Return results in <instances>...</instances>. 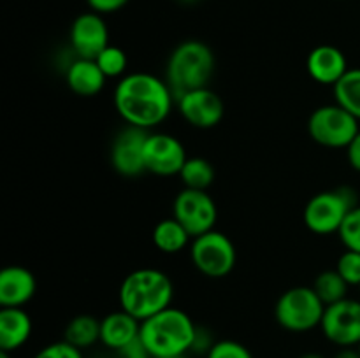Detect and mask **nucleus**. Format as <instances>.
Listing matches in <instances>:
<instances>
[{"mask_svg": "<svg viewBox=\"0 0 360 358\" xmlns=\"http://www.w3.org/2000/svg\"><path fill=\"white\" fill-rule=\"evenodd\" d=\"M112 102L127 125L151 130L169 118L176 97L165 79L150 72H132L118 81Z\"/></svg>", "mask_w": 360, "mask_h": 358, "instance_id": "1", "label": "nucleus"}, {"mask_svg": "<svg viewBox=\"0 0 360 358\" xmlns=\"http://www.w3.org/2000/svg\"><path fill=\"white\" fill-rule=\"evenodd\" d=\"M172 298V279L165 272L151 267H143L127 274L118 291L120 309L132 314L139 321L171 307Z\"/></svg>", "mask_w": 360, "mask_h": 358, "instance_id": "2", "label": "nucleus"}, {"mask_svg": "<svg viewBox=\"0 0 360 358\" xmlns=\"http://www.w3.org/2000/svg\"><path fill=\"white\" fill-rule=\"evenodd\" d=\"M197 325L185 311L167 307L141 321L139 337L155 357L190 353Z\"/></svg>", "mask_w": 360, "mask_h": 358, "instance_id": "3", "label": "nucleus"}, {"mask_svg": "<svg viewBox=\"0 0 360 358\" xmlns=\"http://www.w3.org/2000/svg\"><path fill=\"white\" fill-rule=\"evenodd\" d=\"M214 74V55L204 42L190 39L172 49L165 69V81L174 97L206 88Z\"/></svg>", "mask_w": 360, "mask_h": 358, "instance_id": "4", "label": "nucleus"}, {"mask_svg": "<svg viewBox=\"0 0 360 358\" xmlns=\"http://www.w3.org/2000/svg\"><path fill=\"white\" fill-rule=\"evenodd\" d=\"M355 206H359L357 193L350 186L326 190L308 200L302 221L308 230L316 235L338 234L345 218Z\"/></svg>", "mask_w": 360, "mask_h": 358, "instance_id": "5", "label": "nucleus"}, {"mask_svg": "<svg viewBox=\"0 0 360 358\" xmlns=\"http://www.w3.org/2000/svg\"><path fill=\"white\" fill-rule=\"evenodd\" d=\"M326 304L320 300L313 286H294L280 295L274 305V318L281 329L304 333L320 326Z\"/></svg>", "mask_w": 360, "mask_h": 358, "instance_id": "6", "label": "nucleus"}, {"mask_svg": "<svg viewBox=\"0 0 360 358\" xmlns=\"http://www.w3.org/2000/svg\"><path fill=\"white\" fill-rule=\"evenodd\" d=\"M309 137L316 144L330 150H347L348 144L360 132L359 119L354 114L334 104L320 105L308 119Z\"/></svg>", "mask_w": 360, "mask_h": 358, "instance_id": "7", "label": "nucleus"}, {"mask_svg": "<svg viewBox=\"0 0 360 358\" xmlns=\"http://www.w3.org/2000/svg\"><path fill=\"white\" fill-rule=\"evenodd\" d=\"M190 260L202 276L220 279L234 270L238 253L234 242L224 232L211 230L192 239Z\"/></svg>", "mask_w": 360, "mask_h": 358, "instance_id": "8", "label": "nucleus"}, {"mask_svg": "<svg viewBox=\"0 0 360 358\" xmlns=\"http://www.w3.org/2000/svg\"><path fill=\"white\" fill-rule=\"evenodd\" d=\"M172 218H176L193 239L214 230L218 207L207 190L183 188L172 202Z\"/></svg>", "mask_w": 360, "mask_h": 358, "instance_id": "9", "label": "nucleus"}, {"mask_svg": "<svg viewBox=\"0 0 360 358\" xmlns=\"http://www.w3.org/2000/svg\"><path fill=\"white\" fill-rule=\"evenodd\" d=\"M322 333L329 343L340 347H355L360 344V300L343 298L336 304L326 305Z\"/></svg>", "mask_w": 360, "mask_h": 358, "instance_id": "10", "label": "nucleus"}, {"mask_svg": "<svg viewBox=\"0 0 360 358\" xmlns=\"http://www.w3.org/2000/svg\"><path fill=\"white\" fill-rule=\"evenodd\" d=\"M188 160L185 146L178 137L164 132H150L144 144V168L155 175H178Z\"/></svg>", "mask_w": 360, "mask_h": 358, "instance_id": "11", "label": "nucleus"}, {"mask_svg": "<svg viewBox=\"0 0 360 358\" xmlns=\"http://www.w3.org/2000/svg\"><path fill=\"white\" fill-rule=\"evenodd\" d=\"M176 105L181 118L188 125L200 130L217 126L225 114L224 100L210 86L186 91L181 97L176 98Z\"/></svg>", "mask_w": 360, "mask_h": 358, "instance_id": "12", "label": "nucleus"}, {"mask_svg": "<svg viewBox=\"0 0 360 358\" xmlns=\"http://www.w3.org/2000/svg\"><path fill=\"white\" fill-rule=\"evenodd\" d=\"M150 130L137 128L127 125L120 130L111 146V165L120 175L137 178L144 168V144H146Z\"/></svg>", "mask_w": 360, "mask_h": 358, "instance_id": "13", "label": "nucleus"}, {"mask_svg": "<svg viewBox=\"0 0 360 358\" xmlns=\"http://www.w3.org/2000/svg\"><path fill=\"white\" fill-rule=\"evenodd\" d=\"M69 42L77 58H97L109 46V30L102 14L94 11L79 14L70 25Z\"/></svg>", "mask_w": 360, "mask_h": 358, "instance_id": "14", "label": "nucleus"}, {"mask_svg": "<svg viewBox=\"0 0 360 358\" xmlns=\"http://www.w3.org/2000/svg\"><path fill=\"white\" fill-rule=\"evenodd\" d=\"M306 69L313 81L326 86H334L347 74L348 62L340 48L330 44L316 46L306 60Z\"/></svg>", "mask_w": 360, "mask_h": 358, "instance_id": "15", "label": "nucleus"}, {"mask_svg": "<svg viewBox=\"0 0 360 358\" xmlns=\"http://www.w3.org/2000/svg\"><path fill=\"white\" fill-rule=\"evenodd\" d=\"M37 291L35 276L21 265H9L0 272V305L23 307Z\"/></svg>", "mask_w": 360, "mask_h": 358, "instance_id": "16", "label": "nucleus"}, {"mask_svg": "<svg viewBox=\"0 0 360 358\" xmlns=\"http://www.w3.org/2000/svg\"><path fill=\"white\" fill-rule=\"evenodd\" d=\"M141 333V321L127 311L109 312L101 319V343L112 351H120L136 340Z\"/></svg>", "mask_w": 360, "mask_h": 358, "instance_id": "17", "label": "nucleus"}, {"mask_svg": "<svg viewBox=\"0 0 360 358\" xmlns=\"http://www.w3.org/2000/svg\"><path fill=\"white\" fill-rule=\"evenodd\" d=\"M65 81L70 91L79 97H95L105 86L108 77L101 70L95 60L74 58L65 69Z\"/></svg>", "mask_w": 360, "mask_h": 358, "instance_id": "18", "label": "nucleus"}, {"mask_svg": "<svg viewBox=\"0 0 360 358\" xmlns=\"http://www.w3.org/2000/svg\"><path fill=\"white\" fill-rule=\"evenodd\" d=\"M32 318L23 307L0 309V351L14 353L32 336Z\"/></svg>", "mask_w": 360, "mask_h": 358, "instance_id": "19", "label": "nucleus"}, {"mask_svg": "<svg viewBox=\"0 0 360 358\" xmlns=\"http://www.w3.org/2000/svg\"><path fill=\"white\" fill-rule=\"evenodd\" d=\"M151 239L158 251L165 253V255H176L190 244L192 235L176 218H165L155 225Z\"/></svg>", "mask_w": 360, "mask_h": 358, "instance_id": "20", "label": "nucleus"}, {"mask_svg": "<svg viewBox=\"0 0 360 358\" xmlns=\"http://www.w3.org/2000/svg\"><path fill=\"white\" fill-rule=\"evenodd\" d=\"M63 340L81 351L94 346L95 343L101 340V319L91 314L74 316L63 330Z\"/></svg>", "mask_w": 360, "mask_h": 358, "instance_id": "21", "label": "nucleus"}, {"mask_svg": "<svg viewBox=\"0 0 360 358\" xmlns=\"http://www.w3.org/2000/svg\"><path fill=\"white\" fill-rule=\"evenodd\" d=\"M333 90L334 102L360 121V67L348 69L347 74L334 84Z\"/></svg>", "mask_w": 360, "mask_h": 358, "instance_id": "22", "label": "nucleus"}, {"mask_svg": "<svg viewBox=\"0 0 360 358\" xmlns=\"http://www.w3.org/2000/svg\"><path fill=\"white\" fill-rule=\"evenodd\" d=\"M178 175L185 188L207 190L214 181V167L206 158L188 157Z\"/></svg>", "mask_w": 360, "mask_h": 358, "instance_id": "23", "label": "nucleus"}, {"mask_svg": "<svg viewBox=\"0 0 360 358\" xmlns=\"http://www.w3.org/2000/svg\"><path fill=\"white\" fill-rule=\"evenodd\" d=\"M313 290L316 291V295H319L323 304L330 305L347 298L348 283L340 276L336 269L323 270L316 276L315 283H313Z\"/></svg>", "mask_w": 360, "mask_h": 358, "instance_id": "24", "label": "nucleus"}, {"mask_svg": "<svg viewBox=\"0 0 360 358\" xmlns=\"http://www.w3.org/2000/svg\"><path fill=\"white\" fill-rule=\"evenodd\" d=\"M95 62H97V65L101 67V70L108 79L109 77H123L127 65H129L127 53L122 48H118V46L111 44L95 58Z\"/></svg>", "mask_w": 360, "mask_h": 358, "instance_id": "25", "label": "nucleus"}, {"mask_svg": "<svg viewBox=\"0 0 360 358\" xmlns=\"http://www.w3.org/2000/svg\"><path fill=\"white\" fill-rule=\"evenodd\" d=\"M338 235H340L345 248L360 253V204L355 206L354 209L348 213V216L345 218Z\"/></svg>", "mask_w": 360, "mask_h": 358, "instance_id": "26", "label": "nucleus"}, {"mask_svg": "<svg viewBox=\"0 0 360 358\" xmlns=\"http://www.w3.org/2000/svg\"><path fill=\"white\" fill-rule=\"evenodd\" d=\"M336 270L348 283V286H360V253L347 249L338 258Z\"/></svg>", "mask_w": 360, "mask_h": 358, "instance_id": "27", "label": "nucleus"}, {"mask_svg": "<svg viewBox=\"0 0 360 358\" xmlns=\"http://www.w3.org/2000/svg\"><path fill=\"white\" fill-rule=\"evenodd\" d=\"M206 358H253V354L245 344L232 339H224L214 343Z\"/></svg>", "mask_w": 360, "mask_h": 358, "instance_id": "28", "label": "nucleus"}, {"mask_svg": "<svg viewBox=\"0 0 360 358\" xmlns=\"http://www.w3.org/2000/svg\"><path fill=\"white\" fill-rule=\"evenodd\" d=\"M34 358H83V353L67 340H58V343L42 347L41 351L35 353Z\"/></svg>", "mask_w": 360, "mask_h": 358, "instance_id": "29", "label": "nucleus"}, {"mask_svg": "<svg viewBox=\"0 0 360 358\" xmlns=\"http://www.w3.org/2000/svg\"><path fill=\"white\" fill-rule=\"evenodd\" d=\"M217 340L213 339V333L206 329V326H199L197 325L195 336H193V343L192 347H190V353H197V354H204L206 357L207 353L211 351V347L214 346Z\"/></svg>", "mask_w": 360, "mask_h": 358, "instance_id": "30", "label": "nucleus"}, {"mask_svg": "<svg viewBox=\"0 0 360 358\" xmlns=\"http://www.w3.org/2000/svg\"><path fill=\"white\" fill-rule=\"evenodd\" d=\"M116 353H118V358H153V354L150 353V350H148L141 337H137L136 340L127 344L125 347H122Z\"/></svg>", "mask_w": 360, "mask_h": 358, "instance_id": "31", "label": "nucleus"}, {"mask_svg": "<svg viewBox=\"0 0 360 358\" xmlns=\"http://www.w3.org/2000/svg\"><path fill=\"white\" fill-rule=\"evenodd\" d=\"M88 7L97 14H111L123 9L129 0H86Z\"/></svg>", "mask_w": 360, "mask_h": 358, "instance_id": "32", "label": "nucleus"}, {"mask_svg": "<svg viewBox=\"0 0 360 358\" xmlns=\"http://www.w3.org/2000/svg\"><path fill=\"white\" fill-rule=\"evenodd\" d=\"M347 158H348V164L354 171L360 172V132L357 133L354 140L348 144L347 147Z\"/></svg>", "mask_w": 360, "mask_h": 358, "instance_id": "33", "label": "nucleus"}, {"mask_svg": "<svg viewBox=\"0 0 360 358\" xmlns=\"http://www.w3.org/2000/svg\"><path fill=\"white\" fill-rule=\"evenodd\" d=\"M333 358H360L357 347H341Z\"/></svg>", "mask_w": 360, "mask_h": 358, "instance_id": "34", "label": "nucleus"}, {"mask_svg": "<svg viewBox=\"0 0 360 358\" xmlns=\"http://www.w3.org/2000/svg\"><path fill=\"white\" fill-rule=\"evenodd\" d=\"M297 358H326V357L320 353H315V351H309V353H302L301 357H297Z\"/></svg>", "mask_w": 360, "mask_h": 358, "instance_id": "35", "label": "nucleus"}, {"mask_svg": "<svg viewBox=\"0 0 360 358\" xmlns=\"http://www.w3.org/2000/svg\"><path fill=\"white\" fill-rule=\"evenodd\" d=\"M0 358H11V353H7V351H0Z\"/></svg>", "mask_w": 360, "mask_h": 358, "instance_id": "36", "label": "nucleus"}, {"mask_svg": "<svg viewBox=\"0 0 360 358\" xmlns=\"http://www.w3.org/2000/svg\"><path fill=\"white\" fill-rule=\"evenodd\" d=\"M155 358H186L185 354H174V357H155Z\"/></svg>", "mask_w": 360, "mask_h": 358, "instance_id": "37", "label": "nucleus"}, {"mask_svg": "<svg viewBox=\"0 0 360 358\" xmlns=\"http://www.w3.org/2000/svg\"><path fill=\"white\" fill-rule=\"evenodd\" d=\"M179 2H183V4H193V2H197V0H179Z\"/></svg>", "mask_w": 360, "mask_h": 358, "instance_id": "38", "label": "nucleus"}, {"mask_svg": "<svg viewBox=\"0 0 360 358\" xmlns=\"http://www.w3.org/2000/svg\"><path fill=\"white\" fill-rule=\"evenodd\" d=\"M357 350H359V353H360V344H359V346H357Z\"/></svg>", "mask_w": 360, "mask_h": 358, "instance_id": "39", "label": "nucleus"}, {"mask_svg": "<svg viewBox=\"0 0 360 358\" xmlns=\"http://www.w3.org/2000/svg\"><path fill=\"white\" fill-rule=\"evenodd\" d=\"M104 358H108V357H104Z\"/></svg>", "mask_w": 360, "mask_h": 358, "instance_id": "40", "label": "nucleus"}]
</instances>
